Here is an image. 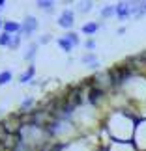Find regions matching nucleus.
I'll list each match as a JSON object with an SVG mask.
<instances>
[{
	"instance_id": "nucleus-1",
	"label": "nucleus",
	"mask_w": 146,
	"mask_h": 151,
	"mask_svg": "<svg viewBox=\"0 0 146 151\" xmlns=\"http://www.w3.org/2000/svg\"><path fill=\"white\" fill-rule=\"evenodd\" d=\"M36 28H38V21H36V17H32V15H28L26 19H25V22L21 24V36H30V34H34L36 32Z\"/></svg>"
},
{
	"instance_id": "nucleus-2",
	"label": "nucleus",
	"mask_w": 146,
	"mask_h": 151,
	"mask_svg": "<svg viewBox=\"0 0 146 151\" xmlns=\"http://www.w3.org/2000/svg\"><path fill=\"white\" fill-rule=\"evenodd\" d=\"M116 17H118L120 21L129 19V17H131V4H127V2L116 4Z\"/></svg>"
},
{
	"instance_id": "nucleus-3",
	"label": "nucleus",
	"mask_w": 146,
	"mask_h": 151,
	"mask_svg": "<svg viewBox=\"0 0 146 151\" xmlns=\"http://www.w3.org/2000/svg\"><path fill=\"white\" fill-rule=\"evenodd\" d=\"M73 11L71 9H64L62 11V15H60V19H58V26H62V28H71L73 26Z\"/></svg>"
},
{
	"instance_id": "nucleus-4",
	"label": "nucleus",
	"mask_w": 146,
	"mask_h": 151,
	"mask_svg": "<svg viewBox=\"0 0 146 151\" xmlns=\"http://www.w3.org/2000/svg\"><path fill=\"white\" fill-rule=\"evenodd\" d=\"M101 97H103V88H90V91H88V101L92 104H96Z\"/></svg>"
},
{
	"instance_id": "nucleus-5",
	"label": "nucleus",
	"mask_w": 146,
	"mask_h": 151,
	"mask_svg": "<svg viewBox=\"0 0 146 151\" xmlns=\"http://www.w3.org/2000/svg\"><path fill=\"white\" fill-rule=\"evenodd\" d=\"M81 60H83V63L84 65H90V67H99V62H97V58L94 56V54H84L83 58H81Z\"/></svg>"
},
{
	"instance_id": "nucleus-6",
	"label": "nucleus",
	"mask_w": 146,
	"mask_h": 151,
	"mask_svg": "<svg viewBox=\"0 0 146 151\" xmlns=\"http://www.w3.org/2000/svg\"><path fill=\"white\" fill-rule=\"evenodd\" d=\"M4 30L8 34H13V32H21V24H17L13 21H6L4 22Z\"/></svg>"
},
{
	"instance_id": "nucleus-7",
	"label": "nucleus",
	"mask_w": 146,
	"mask_h": 151,
	"mask_svg": "<svg viewBox=\"0 0 146 151\" xmlns=\"http://www.w3.org/2000/svg\"><path fill=\"white\" fill-rule=\"evenodd\" d=\"M97 30H99V24H97V22H86V24H83V32L88 34V36L96 34Z\"/></svg>"
},
{
	"instance_id": "nucleus-8",
	"label": "nucleus",
	"mask_w": 146,
	"mask_h": 151,
	"mask_svg": "<svg viewBox=\"0 0 146 151\" xmlns=\"http://www.w3.org/2000/svg\"><path fill=\"white\" fill-rule=\"evenodd\" d=\"M34 71H36V69H34V65H30V67H28V71H25V73H23L21 77H19V82H23V84H25V82H28V80L32 78Z\"/></svg>"
},
{
	"instance_id": "nucleus-9",
	"label": "nucleus",
	"mask_w": 146,
	"mask_h": 151,
	"mask_svg": "<svg viewBox=\"0 0 146 151\" xmlns=\"http://www.w3.org/2000/svg\"><path fill=\"white\" fill-rule=\"evenodd\" d=\"M36 6L39 9H45V11H51L52 6H54V2L52 0H39V2H36Z\"/></svg>"
},
{
	"instance_id": "nucleus-10",
	"label": "nucleus",
	"mask_w": 146,
	"mask_h": 151,
	"mask_svg": "<svg viewBox=\"0 0 146 151\" xmlns=\"http://www.w3.org/2000/svg\"><path fill=\"white\" fill-rule=\"evenodd\" d=\"M116 15V6H107V8L101 9V17L103 19H107V17H113Z\"/></svg>"
},
{
	"instance_id": "nucleus-11",
	"label": "nucleus",
	"mask_w": 146,
	"mask_h": 151,
	"mask_svg": "<svg viewBox=\"0 0 146 151\" xmlns=\"http://www.w3.org/2000/svg\"><path fill=\"white\" fill-rule=\"evenodd\" d=\"M58 45L64 49V52H71V49H73V45L69 43L66 37H60V39H58Z\"/></svg>"
},
{
	"instance_id": "nucleus-12",
	"label": "nucleus",
	"mask_w": 146,
	"mask_h": 151,
	"mask_svg": "<svg viewBox=\"0 0 146 151\" xmlns=\"http://www.w3.org/2000/svg\"><path fill=\"white\" fill-rule=\"evenodd\" d=\"M9 41H11V34H8V32L0 34V45L2 47H9Z\"/></svg>"
},
{
	"instance_id": "nucleus-13",
	"label": "nucleus",
	"mask_w": 146,
	"mask_h": 151,
	"mask_svg": "<svg viewBox=\"0 0 146 151\" xmlns=\"http://www.w3.org/2000/svg\"><path fill=\"white\" fill-rule=\"evenodd\" d=\"M66 39H68V41L73 45V47H77V45H79V36H77L75 32H69V34H66Z\"/></svg>"
},
{
	"instance_id": "nucleus-14",
	"label": "nucleus",
	"mask_w": 146,
	"mask_h": 151,
	"mask_svg": "<svg viewBox=\"0 0 146 151\" xmlns=\"http://www.w3.org/2000/svg\"><path fill=\"white\" fill-rule=\"evenodd\" d=\"M36 50H38V45H36V43L30 45V47H28V50L25 52V58H26V60H32V58L36 56Z\"/></svg>"
},
{
	"instance_id": "nucleus-15",
	"label": "nucleus",
	"mask_w": 146,
	"mask_h": 151,
	"mask_svg": "<svg viewBox=\"0 0 146 151\" xmlns=\"http://www.w3.org/2000/svg\"><path fill=\"white\" fill-rule=\"evenodd\" d=\"M9 80H11V71H2L0 73V86L8 84Z\"/></svg>"
},
{
	"instance_id": "nucleus-16",
	"label": "nucleus",
	"mask_w": 146,
	"mask_h": 151,
	"mask_svg": "<svg viewBox=\"0 0 146 151\" xmlns=\"http://www.w3.org/2000/svg\"><path fill=\"white\" fill-rule=\"evenodd\" d=\"M19 43H21V34H19V36H11L9 49H11V50H13V49H17V47H19Z\"/></svg>"
},
{
	"instance_id": "nucleus-17",
	"label": "nucleus",
	"mask_w": 146,
	"mask_h": 151,
	"mask_svg": "<svg viewBox=\"0 0 146 151\" xmlns=\"http://www.w3.org/2000/svg\"><path fill=\"white\" fill-rule=\"evenodd\" d=\"M92 6H94L92 2H81L79 4V11H81V13H86V11L92 9Z\"/></svg>"
},
{
	"instance_id": "nucleus-18",
	"label": "nucleus",
	"mask_w": 146,
	"mask_h": 151,
	"mask_svg": "<svg viewBox=\"0 0 146 151\" xmlns=\"http://www.w3.org/2000/svg\"><path fill=\"white\" fill-rule=\"evenodd\" d=\"M32 104H34V101H32V99H25V101L21 103V110H23V112H26V110L30 108Z\"/></svg>"
},
{
	"instance_id": "nucleus-19",
	"label": "nucleus",
	"mask_w": 146,
	"mask_h": 151,
	"mask_svg": "<svg viewBox=\"0 0 146 151\" xmlns=\"http://www.w3.org/2000/svg\"><path fill=\"white\" fill-rule=\"evenodd\" d=\"M94 47H96V43L92 41V39H90V41H86V49H90V50H92Z\"/></svg>"
},
{
	"instance_id": "nucleus-20",
	"label": "nucleus",
	"mask_w": 146,
	"mask_h": 151,
	"mask_svg": "<svg viewBox=\"0 0 146 151\" xmlns=\"http://www.w3.org/2000/svg\"><path fill=\"white\" fill-rule=\"evenodd\" d=\"M49 39H51L49 36H45V37H41V39H39V41H41V43H47V41H49Z\"/></svg>"
},
{
	"instance_id": "nucleus-21",
	"label": "nucleus",
	"mask_w": 146,
	"mask_h": 151,
	"mask_svg": "<svg viewBox=\"0 0 146 151\" xmlns=\"http://www.w3.org/2000/svg\"><path fill=\"white\" fill-rule=\"evenodd\" d=\"M6 8V2H4V0H0V11H2Z\"/></svg>"
},
{
	"instance_id": "nucleus-22",
	"label": "nucleus",
	"mask_w": 146,
	"mask_h": 151,
	"mask_svg": "<svg viewBox=\"0 0 146 151\" xmlns=\"http://www.w3.org/2000/svg\"><path fill=\"white\" fill-rule=\"evenodd\" d=\"M142 15H146V2H142Z\"/></svg>"
},
{
	"instance_id": "nucleus-23",
	"label": "nucleus",
	"mask_w": 146,
	"mask_h": 151,
	"mask_svg": "<svg viewBox=\"0 0 146 151\" xmlns=\"http://www.w3.org/2000/svg\"><path fill=\"white\" fill-rule=\"evenodd\" d=\"M4 26V22H2V19H0V28H2Z\"/></svg>"
}]
</instances>
